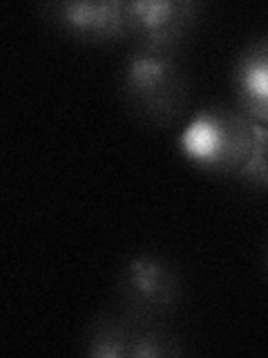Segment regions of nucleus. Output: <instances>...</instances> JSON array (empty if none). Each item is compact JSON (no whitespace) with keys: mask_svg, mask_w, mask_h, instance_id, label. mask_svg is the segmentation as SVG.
I'll return each instance as SVG.
<instances>
[{"mask_svg":"<svg viewBox=\"0 0 268 358\" xmlns=\"http://www.w3.org/2000/svg\"><path fill=\"white\" fill-rule=\"evenodd\" d=\"M262 266H264V273H266V278H268V235H266L264 249H262Z\"/></svg>","mask_w":268,"mask_h":358,"instance_id":"nucleus-10","label":"nucleus"},{"mask_svg":"<svg viewBox=\"0 0 268 358\" xmlns=\"http://www.w3.org/2000/svg\"><path fill=\"white\" fill-rule=\"evenodd\" d=\"M119 94L143 126L156 130L177 126L190 103V76L179 52L132 48L119 70Z\"/></svg>","mask_w":268,"mask_h":358,"instance_id":"nucleus-2","label":"nucleus"},{"mask_svg":"<svg viewBox=\"0 0 268 358\" xmlns=\"http://www.w3.org/2000/svg\"><path fill=\"white\" fill-rule=\"evenodd\" d=\"M114 300L117 309L128 318L163 324L184 300V275L165 255L132 253L117 273Z\"/></svg>","mask_w":268,"mask_h":358,"instance_id":"nucleus-3","label":"nucleus"},{"mask_svg":"<svg viewBox=\"0 0 268 358\" xmlns=\"http://www.w3.org/2000/svg\"><path fill=\"white\" fill-rule=\"evenodd\" d=\"M264 130L237 106H206L179 132V150L199 171L219 177L255 175Z\"/></svg>","mask_w":268,"mask_h":358,"instance_id":"nucleus-1","label":"nucleus"},{"mask_svg":"<svg viewBox=\"0 0 268 358\" xmlns=\"http://www.w3.org/2000/svg\"><path fill=\"white\" fill-rule=\"evenodd\" d=\"M184 343L179 336L168 331L163 324L137 322L130 341V358H156V356H181Z\"/></svg>","mask_w":268,"mask_h":358,"instance_id":"nucleus-8","label":"nucleus"},{"mask_svg":"<svg viewBox=\"0 0 268 358\" xmlns=\"http://www.w3.org/2000/svg\"><path fill=\"white\" fill-rule=\"evenodd\" d=\"M126 31L134 48L179 52L201 18L195 0H123Z\"/></svg>","mask_w":268,"mask_h":358,"instance_id":"nucleus-4","label":"nucleus"},{"mask_svg":"<svg viewBox=\"0 0 268 358\" xmlns=\"http://www.w3.org/2000/svg\"><path fill=\"white\" fill-rule=\"evenodd\" d=\"M253 179H260V182L268 184V132H264L262 139V152H260V162H257L255 175Z\"/></svg>","mask_w":268,"mask_h":358,"instance_id":"nucleus-9","label":"nucleus"},{"mask_svg":"<svg viewBox=\"0 0 268 358\" xmlns=\"http://www.w3.org/2000/svg\"><path fill=\"white\" fill-rule=\"evenodd\" d=\"M234 106L268 132V36L251 41L232 65Z\"/></svg>","mask_w":268,"mask_h":358,"instance_id":"nucleus-6","label":"nucleus"},{"mask_svg":"<svg viewBox=\"0 0 268 358\" xmlns=\"http://www.w3.org/2000/svg\"><path fill=\"white\" fill-rule=\"evenodd\" d=\"M40 11L65 36L89 45H110L128 38L123 0H56Z\"/></svg>","mask_w":268,"mask_h":358,"instance_id":"nucleus-5","label":"nucleus"},{"mask_svg":"<svg viewBox=\"0 0 268 358\" xmlns=\"http://www.w3.org/2000/svg\"><path fill=\"white\" fill-rule=\"evenodd\" d=\"M134 320L126 313L107 311L92 318L81 336V352L94 358H130Z\"/></svg>","mask_w":268,"mask_h":358,"instance_id":"nucleus-7","label":"nucleus"}]
</instances>
